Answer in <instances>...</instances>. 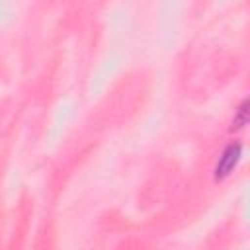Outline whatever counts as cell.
<instances>
[{"label":"cell","instance_id":"cell-1","mask_svg":"<svg viewBox=\"0 0 250 250\" xmlns=\"http://www.w3.org/2000/svg\"><path fill=\"white\" fill-rule=\"evenodd\" d=\"M240 156H242V145L240 143H230L223 150V154L219 156V162L215 166V178L217 180H223L225 176H229L234 170V166L238 164Z\"/></svg>","mask_w":250,"mask_h":250},{"label":"cell","instance_id":"cell-2","mask_svg":"<svg viewBox=\"0 0 250 250\" xmlns=\"http://www.w3.org/2000/svg\"><path fill=\"white\" fill-rule=\"evenodd\" d=\"M248 121V100H244L240 104V107L236 109V115L232 119V129H242Z\"/></svg>","mask_w":250,"mask_h":250}]
</instances>
